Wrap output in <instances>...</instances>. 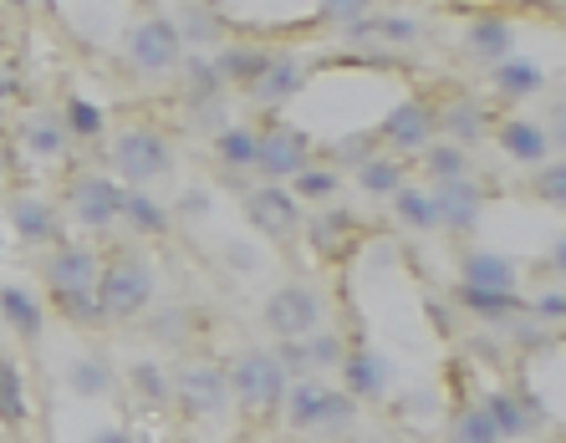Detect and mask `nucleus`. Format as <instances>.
<instances>
[{
	"label": "nucleus",
	"instance_id": "obj_42",
	"mask_svg": "<svg viewBox=\"0 0 566 443\" xmlns=\"http://www.w3.org/2000/svg\"><path fill=\"white\" fill-rule=\"evenodd\" d=\"M531 194H536L546 209H562L566 204V164H562V158H546V164H541L536 183H531Z\"/></svg>",
	"mask_w": 566,
	"mask_h": 443
},
{
	"label": "nucleus",
	"instance_id": "obj_20",
	"mask_svg": "<svg viewBox=\"0 0 566 443\" xmlns=\"http://www.w3.org/2000/svg\"><path fill=\"white\" fill-rule=\"evenodd\" d=\"M265 62H271V46H255V41H230V46H220V52L210 56L214 77H220L224 87H245V82H255Z\"/></svg>",
	"mask_w": 566,
	"mask_h": 443
},
{
	"label": "nucleus",
	"instance_id": "obj_29",
	"mask_svg": "<svg viewBox=\"0 0 566 443\" xmlns=\"http://www.w3.org/2000/svg\"><path fill=\"white\" fill-rule=\"evenodd\" d=\"M485 413H490V423L501 429V439H526V433H536V418H531V408H526L521 392H505V388L490 392Z\"/></svg>",
	"mask_w": 566,
	"mask_h": 443
},
{
	"label": "nucleus",
	"instance_id": "obj_4",
	"mask_svg": "<svg viewBox=\"0 0 566 443\" xmlns=\"http://www.w3.org/2000/svg\"><path fill=\"white\" fill-rule=\"evenodd\" d=\"M312 164H316V144L306 128L281 118L255 123V173H261V183H291Z\"/></svg>",
	"mask_w": 566,
	"mask_h": 443
},
{
	"label": "nucleus",
	"instance_id": "obj_35",
	"mask_svg": "<svg viewBox=\"0 0 566 443\" xmlns=\"http://www.w3.org/2000/svg\"><path fill=\"white\" fill-rule=\"evenodd\" d=\"M353 36H378V41H388V46H409V41L423 36V27L413 15H363L353 27Z\"/></svg>",
	"mask_w": 566,
	"mask_h": 443
},
{
	"label": "nucleus",
	"instance_id": "obj_15",
	"mask_svg": "<svg viewBox=\"0 0 566 443\" xmlns=\"http://www.w3.org/2000/svg\"><path fill=\"white\" fill-rule=\"evenodd\" d=\"M6 220H11L15 240H27V245H62V214H56L52 199L11 194L6 199Z\"/></svg>",
	"mask_w": 566,
	"mask_h": 443
},
{
	"label": "nucleus",
	"instance_id": "obj_39",
	"mask_svg": "<svg viewBox=\"0 0 566 443\" xmlns=\"http://www.w3.org/2000/svg\"><path fill=\"white\" fill-rule=\"evenodd\" d=\"M62 123H66V133L72 138H103L107 133V113L97 103H87V97H66V107H62Z\"/></svg>",
	"mask_w": 566,
	"mask_h": 443
},
{
	"label": "nucleus",
	"instance_id": "obj_37",
	"mask_svg": "<svg viewBox=\"0 0 566 443\" xmlns=\"http://www.w3.org/2000/svg\"><path fill=\"white\" fill-rule=\"evenodd\" d=\"M337 189H343L337 169H316V164L291 179V199H296V204H332V199H337Z\"/></svg>",
	"mask_w": 566,
	"mask_h": 443
},
{
	"label": "nucleus",
	"instance_id": "obj_7",
	"mask_svg": "<svg viewBox=\"0 0 566 443\" xmlns=\"http://www.w3.org/2000/svg\"><path fill=\"white\" fill-rule=\"evenodd\" d=\"M169 398H179L189 418H220L230 408V382H224V367L210 357H185V362L169 372Z\"/></svg>",
	"mask_w": 566,
	"mask_h": 443
},
{
	"label": "nucleus",
	"instance_id": "obj_28",
	"mask_svg": "<svg viewBox=\"0 0 566 443\" xmlns=\"http://www.w3.org/2000/svg\"><path fill=\"white\" fill-rule=\"evenodd\" d=\"M403 183H409V164H403V158H378V154H368L363 164H357V189H363V194L394 199Z\"/></svg>",
	"mask_w": 566,
	"mask_h": 443
},
{
	"label": "nucleus",
	"instance_id": "obj_52",
	"mask_svg": "<svg viewBox=\"0 0 566 443\" xmlns=\"http://www.w3.org/2000/svg\"><path fill=\"white\" fill-rule=\"evenodd\" d=\"M0 173H6V148H0Z\"/></svg>",
	"mask_w": 566,
	"mask_h": 443
},
{
	"label": "nucleus",
	"instance_id": "obj_10",
	"mask_svg": "<svg viewBox=\"0 0 566 443\" xmlns=\"http://www.w3.org/2000/svg\"><path fill=\"white\" fill-rule=\"evenodd\" d=\"M66 214L82 230H113L118 224V204H123V183L113 173H77L66 183Z\"/></svg>",
	"mask_w": 566,
	"mask_h": 443
},
{
	"label": "nucleus",
	"instance_id": "obj_36",
	"mask_svg": "<svg viewBox=\"0 0 566 443\" xmlns=\"http://www.w3.org/2000/svg\"><path fill=\"white\" fill-rule=\"evenodd\" d=\"M449 443H505V439H501V429L490 423L485 403H470L449 418Z\"/></svg>",
	"mask_w": 566,
	"mask_h": 443
},
{
	"label": "nucleus",
	"instance_id": "obj_43",
	"mask_svg": "<svg viewBox=\"0 0 566 443\" xmlns=\"http://www.w3.org/2000/svg\"><path fill=\"white\" fill-rule=\"evenodd\" d=\"M52 306L66 316L72 326H103V306H97V291H77V296H52Z\"/></svg>",
	"mask_w": 566,
	"mask_h": 443
},
{
	"label": "nucleus",
	"instance_id": "obj_48",
	"mask_svg": "<svg viewBox=\"0 0 566 443\" xmlns=\"http://www.w3.org/2000/svg\"><path fill=\"white\" fill-rule=\"evenodd\" d=\"M224 255H230V261H235L240 271H255V255H251V250H240V245H224Z\"/></svg>",
	"mask_w": 566,
	"mask_h": 443
},
{
	"label": "nucleus",
	"instance_id": "obj_41",
	"mask_svg": "<svg viewBox=\"0 0 566 443\" xmlns=\"http://www.w3.org/2000/svg\"><path fill=\"white\" fill-rule=\"evenodd\" d=\"M347 352V341L337 337V331H312V337H302V362L306 372H322V367H337Z\"/></svg>",
	"mask_w": 566,
	"mask_h": 443
},
{
	"label": "nucleus",
	"instance_id": "obj_8",
	"mask_svg": "<svg viewBox=\"0 0 566 443\" xmlns=\"http://www.w3.org/2000/svg\"><path fill=\"white\" fill-rule=\"evenodd\" d=\"M240 214L255 224V235L276 240V245L296 240V230H302V204L291 199L286 183H251L240 194Z\"/></svg>",
	"mask_w": 566,
	"mask_h": 443
},
{
	"label": "nucleus",
	"instance_id": "obj_11",
	"mask_svg": "<svg viewBox=\"0 0 566 443\" xmlns=\"http://www.w3.org/2000/svg\"><path fill=\"white\" fill-rule=\"evenodd\" d=\"M439 138V107L423 103V97H409L398 103L388 118L373 128V144L394 148V154H423V148Z\"/></svg>",
	"mask_w": 566,
	"mask_h": 443
},
{
	"label": "nucleus",
	"instance_id": "obj_40",
	"mask_svg": "<svg viewBox=\"0 0 566 443\" xmlns=\"http://www.w3.org/2000/svg\"><path fill=\"white\" fill-rule=\"evenodd\" d=\"M128 388L144 398V403H169V372H164V362H133L128 367Z\"/></svg>",
	"mask_w": 566,
	"mask_h": 443
},
{
	"label": "nucleus",
	"instance_id": "obj_19",
	"mask_svg": "<svg viewBox=\"0 0 566 443\" xmlns=\"http://www.w3.org/2000/svg\"><path fill=\"white\" fill-rule=\"evenodd\" d=\"M343 392L347 398H382L388 392V357L373 352V347H353V352H343Z\"/></svg>",
	"mask_w": 566,
	"mask_h": 443
},
{
	"label": "nucleus",
	"instance_id": "obj_17",
	"mask_svg": "<svg viewBox=\"0 0 566 443\" xmlns=\"http://www.w3.org/2000/svg\"><path fill=\"white\" fill-rule=\"evenodd\" d=\"M460 286H480V291H521V265L501 250H480L464 245L460 250Z\"/></svg>",
	"mask_w": 566,
	"mask_h": 443
},
{
	"label": "nucleus",
	"instance_id": "obj_23",
	"mask_svg": "<svg viewBox=\"0 0 566 443\" xmlns=\"http://www.w3.org/2000/svg\"><path fill=\"white\" fill-rule=\"evenodd\" d=\"M490 87H495L501 103H526V97H541V92H546V72H541L536 62L505 56V62L490 66Z\"/></svg>",
	"mask_w": 566,
	"mask_h": 443
},
{
	"label": "nucleus",
	"instance_id": "obj_1",
	"mask_svg": "<svg viewBox=\"0 0 566 443\" xmlns=\"http://www.w3.org/2000/svg\"><path fill=\"white\" fill-rule=\"evenodd\" d=\"M107 164H113V173H118L123 189H148V183H158V179H169L174 173V148L158 128H148V123H128V128L113 133Z\"/></svg>",
	"mask_w": 566,
	"mask_h": 443
},
{
	"label": "nucleus",
	"instance_id": "obj_25",
	"mask_svg": "<svg viewBox=\"0 0 566 443\" xmlns=\"http://www.w3.org/2000/svg\"><path fill=\"white\" fill-rule=\"evenodd\" d=\"M0 316L11 321V331L27 341V347H36V341H41L46 312H41V300L31 296V291H21V286H11V281H6V286H0Z\"/></svg>",
	"mask_w": 566,
	"mask_h": 443
},
{
	"label": "nucleus",
	"instance_id": "obj_33",
	"mask_svg": "<svg viewBox=\"0 0 566 443\" xmlns=\"http://www.w3.org/2000/svg\"><path fill=\"white\" fill-rule=\"evenodd\" d=\"M394 214L409 230H419V235H429V230H439V209H434V194L429 189H419V183H403L394 194Z\"/></svg>",
	"mask_w": 566,
	"mask_h": 443
},
{
	"label": "nucleus",
	"instance_id": "obj_18",
	"mask_svg": "<svg viewBox=\"0 0 566 443\" xmlns=\"http://www.w3.org/2000/svg\"><path fill=\"white\" fill-rule=\"evenodd\" d=\"M454 306L480 316L485 326H511L515 316L531 312V300L521 291H480V286H460V281H454Z\"/></svg>",
	"mask_w": 566,
	"mask_h": 443
},
{
	"label": "nucleus",
	"instance_id": "obj_38",
	"mask_svg": "<svg viewBox=\"0 0 566 443\" xmlns=\"http://www.w3.org/2000/svg\"><path fill=\"white\" fill-rule=\"evenodd\" d=\"M195 312L189 306H164V312H154V321H148V337L158 341V347H185L189 337H195Z\"/></svg>",
	"mask_w": 566,
	"mask_h": 443
},
{
	"label": "nucleus",
	"instance_id": "obj_14",
	"mask_svg": "<svg viewBox=\"0 0 566 443\" xmlns=\"http://www.w3.org/2000/svg\"><path fill=\"white\" fill-rule=\"evenodd\" d=\"M306 82H312V66H306L302 56L271 52V62L261 66V77L245 82V97H251V107H261V113H276V107H286Z\"/></svg>",
	"mask_w": 566,
	"mask_h": 443
},
{
	"label": "nucleus",
	"instance_id": "obj_44",
	"mask_svg": "<svg viewBox=\"0 0 566 443\" xmlns=\"http://www.w3.org/2000/svg\"><path fill=\"white\" fill-rule=\"evenodd\" d=\"M316 11H322V21H332V27L353 31L363 15H373V0H316Z\"/></svg>",
	"mask_w": 566,
	"mask_h": 443
},
{
	"label": "nucleus",
	"instance_id": "obj_49",
	"mask_svg": "<svg viewBox=\"0 0 566 443\" xmlns=\"http://www.w3.org/2000/svg\"><path fill=\"white\" fill-rule=\"evenodd\" d=\"M87 443H133V433H123V429H103V433H93Z\"/></svg>",
	"mask_w": 566,
	"mask_h": 443
},
{
	"label": "nucleus",
	"instance_id": "obj_21",
	"mask_svg": "<svg viewBox=\"0 0 566 443\" xmlns=\"http://www.w3.org/2000/svg\"><path fill=\"white\" fill-rule=\"evenodd\" d=\"M15 133H21V148H27L31 158H46V164L72 148V133H66L62 113H27Z\"/></svg>",
	"mask_w": 566,
	"mask_h": 443
},
{
	"label": "nucleus",
	"instance_id": "obj_12",
	"mask_svg": "<svg viewBox=\"0 0 566 443\" xmlns=\"http://www.w3.org/2000/svg\"><path fill=\"white\" fill-rule=\"evenodd\" d=\"M429 194H434V209H439V230H449V235H474L480 220H485V209H490L485 183L474 179V173L470 179L434 183Z\"/></svg>",
	"mask_w": 566,
	"mask_h": 443
},
{
	"label": "nucleus",
	"instance_id": "obj_45",
	"mask_svg": "<svg viewBox=\"0 0 566 443\" xmlns=\"http://www.w3.org/2000/svg\"><path fill=\"white\" fill-rule=\"evenodd\" d=\"M189 123H195L199 133H224L230 128V107L220 103V97H205V103H189Z\"/></svg>",
	"mask_w": 566,
	"mask_h": 443
},
{
	"label": "nucleus",
	"instance_id": "obj_32",
	"mask_svg": "<svg viewBox=\"0 0 566 443\" xmlns=\"http://www.w3.org/2000/svg\"><path fill=\"white\" fill-rule=\"evenodd\" d=\"M470 173H474L470 148H460V144H429V148H423V179H429V183L470 179Z\"/></svg>",
	"mask_w": 566,
	"mask_h": 443
},
{
	"label": "nucleus",
	"instance_id": "obj_51",
	"mask_svg": "<svg viewBox=\"0 0 566 443\" xmlns=\"http://www.w3.org/2000/svg\"><path fill=\"white\" fill-rule=\"evenodd\" d=\"M6 6H15V11H27V6H31V0H6Z\"/></svg>",
	"mask_w": 566,
	"mask_h": 443
},
{
	"label": "nucleus",
	"instance_id": "obj_6",
	"mask_svg": "<svg viewBox=\"0 0 566 443\" xmlns=\"http://www.w3.org/2000/svg\"><path fill=\"white\" fill-rule=\"evenodd\" d=\"M123 56L128 66H138L144 77H164L174 66H185V31L174 27L169 15H144L133 21L123 36Z\"/></svg>",
	"mask_w": 566,
	"mask_h": 443
},
{
	"label": "nucleus",
	"instance_id": "obj_3",
	"mask_svg": "<svg viewBox=\"0 0 566 443\" xmlns=\"http://www.w3.org/2000/svg\"><path fill=\"white\" fill-rule=\"evenodd\" d=\"M286 423L296 433H347L357 423V398H347V392L327 388V382L316 378H296V388H286Z\"/></svg>",
	"mask_w": 566,
	"mask_h": 443
},
{
	"label": "nucleus",
	"instance_id": "obj_9",
	"mask_svg": "<svg viewBox=\"0 0 566 443\" xmlns=\"http://www.w3.org/2000/svg\"><path fill=\"white\" fill-rule=\"evenodd\" d=\"M261 321L271 326V337H281V341L312 337V331H322V296H316L312 286H302V281H291V286L265 296Z\"/></svg>",
	"mask_w": 566,
	"mask_h": 443
},
{
	"label": "nucleus",
	"instance_id": "obj_13",
	"mask_svg": "<svg viewBox=\"0 0 566 443\" xmlns=\"http://www.w3.org/2000/svg\"><path fill=\"white\" fill-rule=\"evenodd\" d=\"M41 275H46V291H52V296H77V291H97V275H103V255H97L93 245H72V240H62V245H52V255H46Z\"/></svg>",
	"mask_w": 566,
	"mask_h": 443
},
{
	"label": "nucleus",
	"instance_id": "obj_31",
	"mask_svg": "<svg viewBox=\"0 0 566 443\" xmlns=\"http://www.w3.org/2000/svg\"><path fill=\"white\" fill-rule=\"evenodd\" d=\"M27 418H31L27 378H21L15 357H0V423L6 429H27Z\"/></svg>",
	"mask_w": 566,
	"mask_h": 443
},
{
	"label": "nucleus",
	"instance_id": "obj_47",
	"mask_svg": "<svg viewBox=\"0 0 566 443\" xmlns=\"http://www.w3.org/2000/svg\"><path fill=\"white\" fill-rule=\"evenodd\" d=\"M15 92H21V77H15L11 56H0V103H11Z\"/></svg>",
	"mask_w": 566,
	"mask_h": 443
},
{
	"label": "nucleus",
	"instance_id": "obj_5",
	"mask_svg": "<svg viewBox=\"0 0 566 443\" xmlns=\"http://www.w3.org/2000/svg\"><path fill=\"white\" fill-rule=\"evenodd\" d=\"M224 382H230V403L251 408V413H271V408H281V398H286L291 372L281 367L276 352L251 347V352H240L235 362L224 367Z\"/></svg>",
	"mask_w": 566,
	"mask_h": 443
},
{
	"label": "nucleus",
	"instance_id": "obj_46",
	"mask_svg": "<svg viewBox=\"0 0 566 443\" xmlns=\"http://www.w3.org/2000/svg\"><path fill=\"white\" fill-rule=\"evenodd\" d=\"M531 312L546 316V326H562V316H566V296H562V286H552L546 296L531 300Z\"/></svg>",
	"mask_w": 566,
	"mask_h": 443
},
{
	"label": "nucleus",
	"instance_id": "obj_2",
	"mask_svg": "<svg viewBox=\"0 0 566 443\" xmlns=\"http://www.w3.org/2000/svg\"><path fill=\"white\" fill-rule=\"evenodd\" d=\"M154 291H158V275L144 255H113L97 275V306H103L107 321H138V316L154 306Z\"/></svg>",
	"mask_w": 566,
	"mask_h": 443
},
{
	"label": "nucleus",
	"instance_id": "obj_22",
	"mask_svg": "<svg viewBox=\"0 0 566 443\" xmlns=\"http://www.w3.org/2000/svg\"><path fill=\"white\" fill-rule=\"evenodd\" d=\"M515 46V31L505 15H474V21H464V52L480 56V62H505Z\"/></svg>",
	"mask_w": 566,
	"mask_h": 443
},
{
	"label": "nucleus",
	"instance_id": "obj_30",
	"mask_svg": "<svg viewBox=\"0 0 566 443\" xmlns=\"http://www.w3.org/2000/svg\"><path fill=\"white\" fill-rule=\"evenodd\" d=\"M66 382H72V392L77 398H87V403H97V398H107V392L118 388V372H113V362L107 357H77V362L66 367Z\"/></svg>",
	"mask_w": 566,
	"mask_h": 443
},
{
	"label": "nucleus",
	"instance_id": "obj_27",
	"mask_svg": "<svg viewBox=\"0 0 566 443\" xmlns=\"http://www.w3.org/2000/svg\"><path fill=\"white\" fill-rule=\"evenodd\" d=\"M306 235H312V245L322 250V255H337V250H347L353 245V235H357V214L353 209H332V204H322V214H316L312 224H306Z\"/></svg>",
	"mask_w": 566,
	"mask_h": 443
},
{
	"label": "nucleus",
	"instance_id": "obj_16",
	"mask_svg": "<svg viewBox=\"0 0 566 443\" xmlns=\"http://www.w3.org/2000/svg\"><path fill=\"white\" fill-rule=\"evenodd\" d=\"M490 138H495V148H501L511 164H521V169H541V164L556 154L546 128H541L536 118H495Z\"/></svg>",
	"mask_w": 566,
	"mask_h": 443
},
{
	"label": "nucleus",
	"instance_id": "obj_24",
	"mask_svg": "<svg viewBox=\"0 0 566 443\" xmlns=\"http://www.w3.org/2000/svg\"><path fill=\"white\" fill-rule=\"evenodd\" d=\"M490 128H495V118H490L474 97H460V103H449L444 113H439V133H449V144H460V148L490 138Z\"/></svg>",
	"mask_w": 566,
	"mask_h": 443
},
{
	"label": "nucleus",
	"instance_id": "obj_34",
	"mask_svg": "<svg viewBox=\"0 0 566 443\" xmlns=\"http://www.w3.org/2000/svg\"><path fill=\"white\" fill-rule=\"evenodd\" d=\"M214 158L224 169H255V128L251 123H230L224 133H214Z\"/></svg>",
	"mask_w": 566,
	"mask_h": 443
},
{
	"label": "nucleus",
	"instance_id": "obj_26",
	"mask_svg": "<svg viewBox=\"0 0 566 443\" xmlns=\"http://www.w3.org/2000/svg\"><path fill=\"white\" fill-rule=\"evenodd\" d=\"M118 224H128L133 240H154V235H164V230H169V209L158 204L154 194H144V189H123Z\"/></svg>",
	"mask_w": 566,
	"mask_h": 443
},
{
	"label": "nucleus",
	"instance_id": "obj_50",
	"mask_svg": "<svg viewBox=\"0 0 566 443\" xmlns=\"http://www.w3.org/2000/svg\"><path fill=\"white\" fill-rule=\"evenodd\" d=\"M199 6H205V11H220V6H230V0H199Z\"/></svg>",
	"mask_w": 566,
	"mask_h": 443
}]
</instances>
